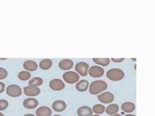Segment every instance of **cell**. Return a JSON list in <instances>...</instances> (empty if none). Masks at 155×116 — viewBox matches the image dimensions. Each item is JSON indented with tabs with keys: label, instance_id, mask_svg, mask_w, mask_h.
I'll use <instances>...</instances> for the list:
<instances>
[{
	"label": "cell",
	"instance_id": "cell-1",
	"mask_svg": "<svg viewBox=\"0 0 155 116\" xmlns=\"http://www.w3.org/2000/svg\"><path fill=\"white\" fill-rule=\"evenodd\" d=\"M107 88V84L103 80L94 81L91 82L89 87V92L91 94L96 95L105 91Z\"/></svg>",
	"mask_w": 155,
	"mask_h": 116
},
{
	"label": "cell",
	"instance_id": "cell-2",
	"mask_svg": "<svg viewBox=\"0 0 155 116\" xmlns=\"http://www.w3.org/2000/svg\"><path fill=\"white\" fill-rule=\"evenodd\" d=\"M125 73L122 70L118 68H113L108 71L107 76L110 80L113 81L120 80L124 78Z\"/></svg>",
	"mask_w": 155,
	"mask_h": 116
},
{
	"label": "cell",
	"instance_id": "cell-3",
	"mask_svg": "<svg viewBox=\"0 0 155 116\" xmlns=\"http://www.w3.org/2000/svg\"><path fill=\"white\" fill-rule=\"evenodd\" d=\"M6 93L10 97L16 98L19 97L22 94V89L18 85L11 84L6 89Z\"/></svg>",
	"mask_w": 155,
	"mask_h": 116
},
{
	"label": "cell",
	"instance_id": "cell-4",
	"mask_svg": "<svg viewBox=\"0 0 155 116\" xmlns=\"http://www.w3.org/2000/svg\"><path fill=\"white\" fill-rule=\"evenodd\" d=\"M63 79L68 83L73 84L78 81L80 76L75 72L68 71L63 74Z\"/></svg>",
	"mask_w": 155,
	"mask_h": 116
},
{
	"label": "cell",
	"instance_id": "cell-5",
	"mask_svg": "<svg viewBox=\"0 0 155 116\" xmlns=\"http://www.w3.org/2000/svg\"><path fill=\"white\" fill-rule=\"evenodd\" d=\"M25 95L28 96H36L40 93L41 89L38 86L34 85H29L23 88Z\"/></svg>",
	"mask_w": 155,
	"mask_h": 116
},
{
	"label": "cell",
	"instance_id": "cell-6",
	"mask_svg": "<svg viewBox=\"0 0 155 116\" xmlns=\"http://www.w3.org/2000/svg\"><path fill=\"white\" fill-rule=\"evenodd\" d=\"M49 86L53 90L60 91L65 88V83L60 79H53L50 82Z\"/></svg>",
	"mask_w": 155,
	"mask_h": 116
},
{
	"label": "cell",
	"instance_id": "cell-7",
	"mask_svg": "<svg viewBox=\"0 0 155 116\" xmlns=\"http://www.w3.org/2000/svg\"><path fill=\"white\" fill-rule=\"evenodd\" d=\"M89 65L84 62H80L75 65V69L81 76H85L87 74Z\"/></svg>",
	"mask_w": 155,
	"mask_h": 116
},
{
	"label": "cell",
	"instance_id": "cell-8",
	"mask_svg": "<svg viewBox=\"0 0 155 116\" xmlns=\"http://www.w3.org/2000/svg\"><path fill=\"white\" fill-rule=\"evenodd\" d=\"M88 72L91 77L99 78L104 74V70L100 66H93L89 69Z\"/></svg>",
	"mask_w": 155,
	"mask_h": 116
},
{
	"label": "cell",
	"instance_id": "cell-9",
	"mask_svg": "<svg viewBox=\"0 0 155 116\" xmlns=\"http://www.w3.org/2000/svg\"><path fill=\"white\" fill-rule=\"evenodd\" d=\"M99 100L104 103H109L112 102L114 99V95L109 92H105L98 95Z\"/></svg>",
	"mask_w": 155,
	"mask_h": 116
},
{
	"label": "cell",
	"instance_id": "cell-10",
	"mask_svg": "<svg viewBox=\"0 0 155 116\" xmlns=\"http://www.w3.org/2000/svg\"><path fill=\"white\" fill-rule=\"evenodd\" d=\"M38 101L34 98H28L23 101V106L26 108L32 109L35 108L38 105Z\"/></svg>",
	"mask_w": 155,
	"mask_h": 116
},
{
	"label": "cell",
	"instance_id": "cell-11",
	"mask_svg": "<svg viewBox=\"0 0 155 116\" xmlns=\"http://www.w3.org/2000/svg\"><path fill=\"white\" fill-rule=\"evenodd\" d=\"M52 109L54 111L58 112H60L65 110L67 108V104L64 101L58 100L55 101L52 104Z\"/></svg>",
	"mask_w": 155,
	"mask_h": 116
},
{
	"label": "cell",
	"instance_id": "cell-12",
	"mask_svg": "<svg viewBox=\"0 0 155 116\" xmlns=\"http://www.w3.org/2000/svg\"><path fill=\"white\" fill-rule=\"evenodd\" d=\"M52 114V110L50 108L47 106H41L37 109L36 115L37 116H51Z\"/></svg>",
	"mask_w": 155,
	"mask_h": 116
},
{
	"label": "cell",
	"instance_id": "cell-13",
	"mask_svg": "<svg viewBox=\"0 0 155 116\" xmlns=\"http://www.w3.org/2000/svg\"><path fill=\"white\" fill-rule=\"evenodd\" d=\"M74 63L70 59H64L61 61L59 63V67L61 69L64 70L70 69L73 67Z\"/></svg>",
	"mask_w": 155,
	"mask_h": 116
},
{
	"label": "cell",
	"instance_id": "cell-14",
	"mask_svg": "<svg viewBox=\"0 0 155 116\" xmlns=\"http://www.w3.org/2000/svg\"><path fill=\"white\" fill-rule=\"evenodd\" d=\"M79 116H90L93 114V111L90 107L83 106L80 107L77 111Z\"/></svg>",
	"mask_w": 155,
	"mask_h": 116
},
{
	"label": "cell",
	"instance_id": "cell-15",
	"mask_svg": "<svg viewBox=\"0 0 155 116\" xmlns=\"http://www.w3.org/2000/svg\"><path fill=\"white\" fill-rule=\"evenodd\" d=\"M23 68L29 71H34L38 69V65L35 61L28 60L23 63Z\"/></svg>",
	"mask_w": 155,
	"mask_h": 116
},
{
	"label": "cell",
	"instance_id": "cell-16",
	"mask_svg": "<svg viewBox=\"0 0 155 116\" xmlns=\"http://www.w3.org/2000/svg\"><path fill=\"white\" fill-rule=\"evenodd\" d=\"M121 108V109L123 111L127 113H130L135 110V105L133 102H126L122 103Z\"/></svg>",
	"mask_w": 155,
	"mask_h": 116
},
{
	"label": "cell",
	"instance_id": "cell-17",
	"mask_svg": "<svg viewBox=\"0 0 155 116\" xmlns=\"http://www.w3.org/2000/svg\"><path fill=\"white\" fill-rule=\"evenodd\" d=\"M89 82L86 80H81L76 84V89L79 91L85 92L88 88Z\"/></svg>",
	"mask_w": 155,
	"mask_h": 116
},
{
	"label": "cell",
	"instance_id": "cell-18",
	"mask_svg": "<svg viewBox=\"0 0 155 116\" xmlns=\"http://www.w3.org/2000/svg\"><path fill=\"white\" fill-rule=\"evenodd\" d=\"M52 61L50 59H46L42 60L39 63V67L43 70H48L51 68Z\"/></svg>",
	"mask_w": 155,
	"mask_h": 116
},
{
	"label": "cell",
	"instance_id": "cell-19",
	"mask_svg": "<svg viewBox=\"0 0 155 116\" xmlns=\"http://www.w3.org/2000/svg\"><path fill=\"white\" fill-rule=\"evenodd\" d=\"M119 110L118 105L115 103L110 104L106 108V111L107 114L109 115H112V114L117 113Z\"/></svg>",
	"mask_w": 155,
	"mask_h": 116
},
{
	"label": "cell",
	"instance_id": "cell-20",
	"mask_svg": "<svg viewBox=\"0 0 155 116\" xmlns=\"http://www.w3.org/2000/svg\"><path fill=\"white\" fill-rule=\"evenodd\" d=\"M93 60L95 63L103 66H107L110 63L109 58H93Z\"/></svg>",
	"mask_w": 155,
	"mask_h": 116
},
{
	"label": "cell",
	"instance_id": "cell-21",
	"mask_svg": "<svg viewBox=\"0 0 155 116\" xmlns=\"http://www.w3.org/2000/svg\"><path fill=\"white\" fill-rule=\"evenodd\" d=\"M31 77L30 72L27 71H22L19 72L18 77L22 81H27Z\"/></svg>",
	"mask_w": 155,
	"mask_h": 116
},
{
	"label": "cell",
	"instance_id": "cell-22",
	"mask_svg": "<svg viewBox=\"0 0 155 116\" xmlns=\"http://www.w3.org/2000/svg\"><path fill=\"white\" fill-rule=\"evenodd\" d=\"M43 80L40 77H34L29 81V85H34L37 86H40L42 85Z\"/></svg>",
	"mask_w": 155,
	"mask_h": 116
},
{
	"label": "cell",
	"instance_id": "cell-23",
	"mask_svg": "<svg viewBox=\"0 0 155 116\" xmlns=\"http://www.w3.org/2000/svg\"><path fill=\"white\" fill-rule=\"evenodd\" d=\"M105 107L102 104H97L94 105L93 107V112L97 114H102L105 111Z\"/></svg>",
	"mask_w": 155,
	"mask_h": 116
},
{
	"label": "cell",
	"instance_id": "cell-24",
	"mask_svg": "<svg viewBox=\"0 0 155 116\" xmlns=\"http://www.w3.org/2000/svg\"><path fill=\"white\" fill-rule=\"evenodd\" d=\"M9 102L5 99H0V111L6 110L8 107Z\"/></svg>",
	"mask_w": 155,
	"mask_h": 116
},
{
	"label": "cell",
	"instance_id": "cell-25",
	"mask_svg": "<svg viewBox=\"0 0 155 116\" xmlns=\"http://www.w3.org/2000/svg\"><path fill=\"white\" fill-rule=\"evenodd\" d=\"M8 76L7 70L2 67H0V80L4 79Z\"/></svg>",
	"mask_w": 155,
	"mask_h": 116
},
{
	"label": "cell",
	"instance_id": "cell-26",
	"mask_svg": "<svg viewBox=\"0 0 155 116\" xmlns=\"http://www.w3.org/2000/svg\"><path fill=\"white\" fill-rule=\"evenodd\" d=\"M5 84L3 82H0V93H2L5 90Z\"/></svg>",
	"mask_w": 155,
	"mask_h": 116
},
{
	"label": "cell",
	"instance_id": "cell-27",
	"mask_svg": "<svg viewBox=\"0 0 155 116\" xmlns=\"http://www.w3.org/2000/svg\"><path fill=\"white\" fill-rule=\"evenodd\" d=\"M124 59V58H111V60L114 62H121Z\"/></svg>",
	"mask_w": 155,
	"mask_h": 116
},
{
	"label": "cell",
	"instance_id": "cell-28",
	"mask_svg": "<svg viewBox=\"0 0 155 116\" xmlns=\"http://www.w3.org/2000/svg\"><path fill=\"white\" fill-rule=\"evenodd\" d=\"M23 116H36L35 115H33V114H25Z\"/></svg>",
	"mask_w": 155,
	"mask_h": 116
},
{
	"label": "cell",
	"instance_id": "cell-29",
	"mask_svg": "<svg viewBox=\"0 0 155 116\" xmlns=\"http://www.w3.org/2000/svg\"><path fill=\"white\" fill-rule=\"evenodd\" d=\"M110 116H121L120 114H118V113H115V114H113V115H111Z\"/></svg>",
	"mask_w": 155,
	"mask_h": 116
},
{
	"label": "cell",
	"instance_id": "cell-30",
	"mask_svg": "<svg viewBox=\"0 0 155 116\" xmlns=\"http://www.w3.org/2000/svg\"><path fill=\"white\" fill-rule=\"evenodd\" d=\"M124 116H136V115H133V114H127V115H126Z\"/></svg>",
	"mask_w": 155,
	"mask_h": 116
},
{
	"label": "cell",
	"instance_id": "cell-31",
	"mask_svg": "<svg viewBox=\"0 0 155 116\" xmlns=\"http://www.w3.org/2000/svg\"><path fill=\"white\" fill-rule=\"evenodd\" d=\"M0 116H4V115H3V113H2V112H0Z\"/></svg>",
	"mask_w": 155,
	"mask_h": 116
},
{
	"label": "cell",
	"instance_id": "cell-32",
	"mask_svg": "<svg viewBox=\"0 0 155 116\" xmlns=\"http://www.w3.org/2000/svg\"><path fill=\"white\" fill-rule=\"evenodd\" d=\"M61 116V115H58V114H56V115H54L53 116Z\"/></svg>",
	"mask_w": 155,
	"mask_h": 116
},
{
	"label": "cell",
	"instance_id": "cell-33",
	"mask_svg": "<svg viewBox=\"0 0 155 116\" xmlns=\"http://www.w3.org/2000/svg\"><path fill=\"white\" fill-rule=\"evenodd\" d=\"M100 116V115H91V116Z\"/></svg>",
	"mask_w": 155,
	"mask_h": 116
}]
</instances>
